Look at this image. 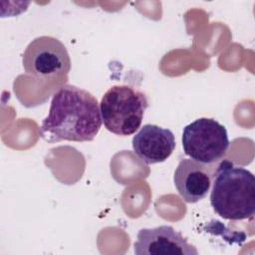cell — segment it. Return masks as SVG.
<instances>
[{
    "label": "cell",
    "mask_w": 255,
    "mask_h": 255,
    "mask_svg": "<svg viewBox=\"0 0 255 255\" xmlns=\"http://www.w3.org/2000/svg\"><path fill=\"white\" fill-rule=\"evenodd\" d=\"M148 107L146 96L127 85L113 86L103 96L100 103L102 121L105 128L118 135H130L141 125Z\"/></svg>",
    "instance_id": "3"
},
{
    "label": "cell",
    "mask_w": 255,
    "mask_h": 255,
    "mask_svg": "<svg viewBox=\"0 0 255 255\" xmlns=\"http://www.w3.org/2000/svg\"><path fill=\"white\" fill-rule=\"evenodd\" d=\"M134 153L145 163L154 164L165 161L175 148L173 132L155 125H144L132 137Z\"/></svg>",
    "instance_id": "8"
},
{
    "label": "cell",
    "mask_w": 255,
    "mask_h": 255,
    "mask_svg": "<svg viewBox=\"0 0 255 255\" xmlns=\"http://www.w3.org/2000/svg\"><path fill=\"white\" fill-rule=\"evenodd\" d=\"M136 255H197V249L171 226L143 228L133 244Z\"/></svg>",
    "instance_id": "6"
},
{
    "label": "cell",
    "mask_w": 255,
    "mask_h": 255,
    "mask_svg": "<svg viewBox=\"0 0 255 255\" xmlns=\"http://www.w3.org/2000/svg\"><path fill=\"white\" fill-rule=\"evenodd\" d=\"M215 165L206 164L191 158H182L173 175L178 194L187 203L203 199L211 186Z\"/></svg>",
    "instance_id": "7"
},
{
    "label": "cell",
    "mask_w": 255,
    "mask_h": 255,
    "mask_svg": "<svg viewBox=\"0 0 255 255\" xmlns=\"http://www.w3.org/2000/svg\"><path fill=\"white\" fill-rule=\"evenodd\" d=\"M210 204L220 217L243 220L255 212V178L248 169L229 160L221 161L214 170Z\"/></svg>",
    "instance_id": "2"
},
{
    "label": "cell",
    "mask_w": 255,
    "mask_h": 255,
    "mask_svg": "<svg viewBox=\"0 0 255 255\" xmlns=\"http://www.w3.org/2000/svg\"><path fill=\"white\" fill-rule=\"evenodd\" d=\"M102 123L97 99L84 89L65 85L53 96L49 114L40 127V135L48 142L91 141L100 131Z\"/></svg>",
    "instance_id": "1"
},
{
    "label": "cell",
    "mask_w": 255,
    "mask_h": 255,
    "mask_svg": "<svg viewBox=\"0 0 255 255\" xmlns=\"http://www.w3.org/2000/svg\"><path fill=\"white\" fill-rule=\"evenodd\" d=\"M28 75L40 79L66 78L71 70V59L62 42L51 36H40L29 43L22 57Z\"/></svg>",
    "instance_id": "5"
},
{
    "label": "cell",
    "mask_w": 255,
    "mask_h": 255,
    "mask_svg": "<svg viewBox=\"0 0 255 255\" xmlns=\"http://www.w3.org/2000/svg\"><path fill=\"white\" fill-rule=\"evenodd\" d=\"M181 139L184 153L206 164L220 160L229 147L225 127L213 119L200 118L185 126Z\"/></svg>",
    "instance_id": "4"
}]
</instances>
